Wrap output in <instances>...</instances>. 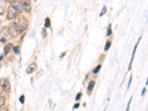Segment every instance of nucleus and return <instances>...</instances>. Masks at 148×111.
Segmentation results:
<instances>
[{
  "instance_id": "nucleus-14",
  "label": "nucleus",
  "mask_w": 148,
  "mask_h": 111,
  "mask_svg": "<svg viewBox=\"0 0 148 111\" xmlns=\"http://www.w3.org/2000/svg\"><path fill=\"white\" fill-rule=\"evenodd\" d=\"M112 34V30H111V25H110L108 30V36H110Z\"/></svg>"
},
{
  "instance_id": "nucleus-21",
  "label": "nucleus",
  "mask_w": 148,
  "mask_h": 111,
  "mask_svg": "<svg viewBox=\"0 0 148 111\" xmlns=\"http://www.w3.org/2000/svg\"><path fill=\"white\" fill-rule=\"evenodd\" d=\"M42 35H43V37H46V30H45V29H43L42 30Z\"/></svg>"
},
{
  "instance_id": "nucleus-6",
  "label": "nucleus",
  "mask_w": 148,
  "mask_h": 111,
  "mask_svg": "<svg viewBox=\"0 0 148 111\" xmlns=\"http://www.w3.org/2000/svg\"><path fill=\"white\" fill-rule=\"evenodd\" d=\"M37 69V65L36 63H32V64H30V66L27 67V71H26V73L27 74H30V73H33L35 72Z\"/></svg>"
},
{
  "instance_id": "nucleus-18",
  "label": "nucleus",
  "mask_w": 148,
  "mask_h": 111,
  "mask_svg": "<svg viewBox=\"0 0 148 111\" xmlns=\"http://www.w3.org/2000/svg\"><path fill=\"white\" fill-rule=\"evenodd\" d=\"M19 100H20L21 103L22 104H24V101H25V96H22L20 98H19Z\"/></svg>"
},
{
  "instance_id": "nucleus-16",
  "label": "nucleus",
  "mask_w": 148,
  "mask_h": 111,
  "mask_svg": "<svg viewBox=\"0 0 148 111\" xmlns=\"http://www.w3.org/2000/svg\"><path fill=\"white\" fill-rule=\"evenodd\" d=\"M106 11H107V8H106V7L104 6V7L102 8V11H101V14H100V16H102L103 14H105V13H106Z\"/></svg>"
},
{
  "instance_id": "nucleus-5",
  "label": "nucleus",
  "mask_w": 148,
  "mask_h": 111,
  "mask_svg": "<svg viewBox=\"0 0 148 111\" xmlns=\"http://www.w3.org/2000/svg\"><path fill=\"white\" fill-rule=\"evenodd\" d=\"M22 6L27 12H29L31 10V5H30V0H22Z\"/></svg>"
},
{
  "instance_id": "nucleus-24",
  "label": "nucleus",
  "mask_w": 148,
  "mask_h": 111,
  "mask_svg": "<svg viewBox=\"0 0 148 111\" xmlns=\"http://www.w3.org/2000/svg\"><path fill=\"white\" fill-rule=\"evenodd\" d=\"M145 90H145V88H144L143 91H142V93H141V96H144V94H145Z\"/></svg>"
},
{
  "instance_id": "nucleus-22",
  "label": "nucleus",
  "mask_w": 148,
  "mask_h": 111,
  "mask_svg": "<svg viewBox=\"0 0 148 111\" xmlns=\"http://www.w3.org/2000/svg\"><path fill=\"white\" fill-rule=\"evenodd\" d=\"M131 101H132V98H131V99H130L129 104H128V106H127V110H129V109H130V103H131Z\"/></svg>"
},
{
  "instance_id": "nucleus-1",
  "label": "nucleus",
  "mask_w": 148,
  "mask_h": 111,
  "mask_svg": "<svg viewBox=\"0 0 148 111\" xmlns=\"http://www.w3.org/2000/svg\"><path fill=\"white\" fill-rule=\"evenodd\" d=\"M22 12V4L18 2H14L10 4L8 10V19H13L18 16Z\"/></svg>"
},
{
  "instance_id": "nucleus-15",
  "label": "nucleus",
  "mask_w": 148,
  "mask_h": 111,
  "mask_svg": "<svg viewBox=\"0 0 148 111\" xmlns=\"http://www.w3.org/2000/svg\"><path fill=\"white\" fill-rule=\"evenodd\" d=\"M100 68H101V66H100V65H99L98 67H96V68H95L94 71H93V73H97L99 71Z\"/></svg>"
},
{
  "instance_id": "nucleus-20",
  "label": "nucleus",
  "mask_w": 148,
  "mask_h": 111,
  "mask_svg": "<svg viewBox=\"0 0 148 111\" xmlns=\"http://www.w3.org/2000/svg\"><path fill=\"white\" fill-rule=\"evenodd\" d=\"M131 81H132V76H130V81H129V84H128L127 90H129V88H130V84H131Z\"/></svg>"
},
{
  "instance_id": "nucleus-7",
  "label": "nucleus",
  "mask_w": 148,
  "mask_h": 111,
  "mask_svg": "<svg viewBox=\"0 0 148 111\" xmlns=\"http://www.w3.org/2000/svg\"><path fill=\"white\" fill-rule=\"evenodd\" d=\"M5 9V2L4 0H0V15L3 14Z\"/></svg>"
},
{
  "instance_id": "nucleus-17",
  "label": "nucleus",
  "mask_w": 148,
  "mask_h": 111,
  "mask_svg": "<svg viewBox=\"0 0 148 111\" xmlns=\"http://www.w3.org/2000/svg\"><path fill=\"white\" fill-rule=\"evenodd\" d=\"M14 53L16 54H18L19 53V50H18V47H15L14 48Z\"/></svg>"
},
{
  "instance_id": "nucleus-9",
  "label": "nucleus",
  "mask_w": 148,
  "mask_h": 111,
  "mask_svg": "<svg viewBox=\"0 0 148 111\" xmlns=\"http://www.w3.org/2000/svg\"><path fill=\"white\" fill-rule=\"evenodd\" d=\"M94 85H95L94 82H90L89 83V85H88V92H90L92 90V89H93V88H94Z\"/></svg>"
},
{
  "instance_id": "nucleus-23",
  "label": "nucleus",
  "mask_w": 148,
  "mask_h": 111,
  "mask_svg": "<svg viewBox=\"0 0 148 111\" xmlns=\"http://www.w3.org/2000/svg\"><path fill=\"white\" fill-rule=\"evenodd\" d=\"M79 104H76V105H75V106H74V109H76V108H79Z\"/></svg>"
},
{
  "instance_id": "nucleus-8",
  "label": "nucleus",
  "mask_w": 148,
  "mask_h": 111,
  "mask_svg": "<svg viewBox=\"0 0 148 111\" xmlns=\"http://www.w3.org/2000/svg\"><path fill=\"white\" fill-rule=\"evenodd\" d=\"M140 39H141V38H140V39H139V40L138 41V42H137V44L136 45V46H135V47H134V50H133V54H132V58H131V61H130V65H131V64H132V62H133V58H134V56H135V53H136V48H137V47H138V43H139V42H140Z\"/></svg>"
},
{
  "instance_id": "nucleus-11",
  "label": "nucleus",
  "mask_w": 148,
  "mask_h": 111,
  "mask_svg": "<svg viewBox=\"0 0 148 111\" xmlns=\"http://www.w3.org/2000/svg\"><path fill=\"white\" fill-rule=\"evenodd\" d=\"M50 26H51V21H50V19L48 18H46L45 22V27H50Z\"/></svg>"
},
{
  "instance_id": "nucleus-10",
  "label": "nucleus",
  "mask_w": 148,
  "mask_h": 111,
  "mask_svg": "<svg viewBox=\"0 0 148 111\" xmlns=\"http://www.w3.org/2000/svg\"><path fill=\"white\" fill-rule=\"evenodd\" d=\"M12 47V44H9L8 45H6L5 47V48H4V51H5V53L6 54L8 53L9 52V51H10V49H11Z\"/></svg>"
},
{
  "instance_id": "nucleus-3",
  "label": "nucleus",
  "mask_w": 148,
  "mask_h": 111,
  "mask_svg": "<svg viewBox=\"0 0 148 111\" xmlns=\"http://www.w3.org/2000/svg\"><path fill=\"white\" fill-rule=\"evenodd\" d=\"M16 24L22 30H25L27 27V25H28V21L25 17L21 16L18 18Z\"/></svg>"
},
{
  "instance_id": "nucleus-19",
  "label": "nucleus",
  "mask_w": 148,
  "mask_h": 111,
  "mask_svg": "<svg viewBox=\"0 0 148 111\" xmlns=\"http://www.w3.org/2000/svg\"><path fill=\"white\" fill-rule=\"evenodd\" d=\"M81 96H82L81 93H79V94H78L77 96H76V101L79 100V99H80V97H81Z\"/></svg>"
},
{
  "instance_id": "nucleus-2",
  "label": "nucleus",
  "mask_w": 148,
  "mask_h": 111,
  "mask_svg": "<svg viewBox=\"0 0 148 111\" xmlns=\"http://www.w3.org/2000/svg\"><path fill=\"white\" fill-rule=\"evenodd\" d=\"M22 31L23 30L18 27L16 22H13V23L10 24V27H9V32H10V35L12 37L15 38V37L18 36Z\"/></svg>"
},
{
  "instance_id": "nucleus-4",
  "label": "nucleus",
  "mask_w": 148,
  "mask_h": 111,
  "mask_svg": "<svg viewBox=\"0 0 148 111\" xmlns=\"http://www.w3.org/2000/svg\"><path fill=\"white\" fill-rule=\"evenodd\" d=\"M0 84L2 86V89L5 91V92H10V84L9 82V81L8 80V79H1V81H0Z\"/></svg>"
},
{
  "instance_id": "nucleus-13",
  "label": "nucleus",
  "mask_w": 148,
  "mask_h": 111,
  "mask_svg": "<svg viewBox=\"0 0 148 111\" xmlns=\"http://www.w3.org/2000/svg\"><path fill=\"white\" fill-rule=\"evenodd\" d=\"M110 47V42H107V44H106V46H105V47H104V51H107L109 50Z\"/></svg>"
},
{
  "instance_id": "nucleus-12",
  "label": "nucleus",
  "mask_w": 148,
  "mask_h": 111,
  "mask_svg": "<svg viewBox=\"0 0 148 111\" xmlns=\"http://www.w3.org/2000/svg\"><path fill=\"white\" fill-rule=\"evenodd\" d=\"M4 104H5V98L0 96V107L3 106Z\"/></svg>"
}]
</instances>
